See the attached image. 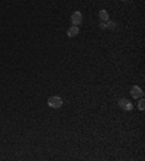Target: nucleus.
Here are the masks:
<instances>
[{"label": "nucleus", "instance_id": "f257e3e1", "mask_svg": "<svg viewBox=\"0 0 145 161\" xmlns=\"http://www.w3.org/2000/svg\"><path fill=\"white\" fill-rule=\"evenodd\" d=\"M48 106L52 109H60L63 106V99L60 96H51L48 99Z\"/></svg>", "mask_w": 145, "mask_h": 161}, {"label": "nucleus", "instance_id": "f03ea898", "mask_svg": "<svg viewBox=\"0 0 145 161\" xmlns=\"http://www.w3.org/2000/svg\"><path fill=\"white\" fill-rule=\"evenodd\" d=\"M71 23L76 25V26H80V25L83 23V15L81 12H74V13L71 15Z\"/></svg>", "mask_w": 145, "mask_h": 161}, {"label": "nucleus", "instance_id": "7ed1b4c3", "mask_svg": "<svg viewBox=\"0 0 145 161\" xmlns=\"http://www.w3.org/2000/svg\"><path fill=\"white\" fill-rule=\"evenodd\" d=\"M119 108L122 110H126V112H130V110L134 109V104L130 103L128 99H121L119 100Z\"/></svg>", "mask_w": 145, "mask_h": 161}, {"label": "nucleus", "instance_id": "20e7f679", "mask_svg": "<svg viewBox=\"0 0 145 161\" xmlns=\"http://www.w3.org/2000/svg\"><path fill=\"white\" fill-rule=\"evenodd\" d=\"M130 96L134 97V99H139L144 96V91L141 89L139 86H132V89H130Z\"/></svg>", "mask_w": 145, "mask_h": 161}, {"label": "nucleus", "instance_id": "39448f33", "mask_svg": "<svg viewBox=\"0 0 145 161\" xmlns=\"http://www.w3.org/2000/svg\"><path fill=\"white\" fill-rule=\"evenodd\" d=\"M78 33H80V28H78V26H76V25H71V26L68 28V31H67V36H70V38H74V36H77Z\"/></svg>", "mask_w": 145, "mask_h": 161}, {"label": "nucleus", "instance_id": "423d86ee", "mask_svg": "<svg viewBox=\"0 0 145 161\" xmlns=\"http://www.w3.org/2000/svg\"><path fill=\"white\" fill-rule=\"evenodd\" d=\"M99 18H100L102 22H106V20H109V13H107L106 10H100L99 12Z\"/></svg>", "mask_w": 145, "mask_h": 161}, {"label": "nucleus", "instance_id": "0eeeda50", "mask_svg": "<svg viewBox=\"0 0 145 161\" xmlns=\"http://www.w3.org/2000/svg\"><path fill=\"white\" fill-rule=\"evenodd\" d=\"M116 23L115 22H112V20H106L105 22V29H115Z\"/></svg>", "mask_w": 145, "mask_h": 161}, {"label": "nucleus", "instance_id": "6e6552de", "mask_svg": "<svg viewBox=\"0 0 145 161\" xmlns=\"http://www.w3.org/2000/svg\"><path fill=\"white\" fill-rule=\"evenodd\" d=\"M138 109L139 110H144L145 109V102L142 97H139V102H138Z\"/></svg>", "mask_w": 145, "mask_h": 161}, {"label": "nucleus", "instance_id": "1a4fd4ad", "mask_svg": "<svg viewBox=\"0 0 145 161\" xmlns=\"http://www.w3.org/2000/svg\"><path fill=\"white\" fill-rule=\"evenodd\" d=\"M122 2H128V0H122Z\"/></svg>", "mask_w": 145, "mask_h": 161}]
</instances>
